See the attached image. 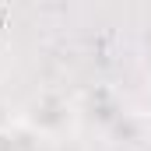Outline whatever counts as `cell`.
<instances>
[{"instance_id":"6da1fadb","label":"cell","mask_w":151,"mask_h":151,"mask_svg":"<svg viewBox=\"0 0 151 151\" xmlns=\"http://www.w3.org/2000/svg\"><path fill=\"white\" fill-rule=\"evenodd\" d=\"M0 151H56V137L28 116L0 119Z\"/></svg>"}]
</instances>
